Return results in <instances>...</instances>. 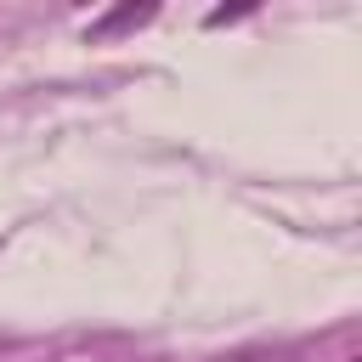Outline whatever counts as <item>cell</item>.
I'll return each instance as SVG.
<instances>
[{
  "label": "cell",
  "mask_w": 362,
  "mask_h": 362,
  "mask_svg": "<svg viewBox=\"0 0 362 362\" xmlns=\"http://www.w3.org/2000/svg\"><path fill=\"white\" fill-rule=\"evenodd\" d=\"M153 11H158V6H119V11H107L102 23H90V40H107V34H119V28H141V23H153Z\"/></svg>",
  "instance_id": "6da1fadb"
},
{
  "label": "cell",
  "mask_w": 362,
  "mask_h": 362,
  "mask_svg": "<svg viewBox=\"0 0 362 362\" xmlns=\"http://www.w3.org/2000/svg\"><path fill=\"white\" fill-rule=\"evenodd\" d=\"M345 362H362V356H345Z\"/></svg>",
  "instance_id": "3957f363"
},
{
  "label": "cell",
  "mask_w": 362,
  "mask_h": 362,
  "mask_svg": "<svg viewBox=\"0 0 362 362\" xmlns=\"http://www.w3.org/2000/svg\"><path fill=\"white\" fill-rule=\"evenodd\" d=\"M238 362H283V356H260V351H255V356H238Z\"/></svg>",
  "instance_id": "7a4b0ae2"
}]
</instances>
